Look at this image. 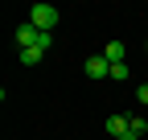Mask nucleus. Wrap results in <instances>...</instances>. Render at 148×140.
<instances>
[{"label":"nucleus","instance_id":"1","mask_svg":"<svg viewBox=\"0 0 148 140\" xmlns=\"http://www.w3.org/2000/svg\"><path fill=\"white\" fill-rule=\"evenodd\" d=\"M58 16H62V12L53 8V4H33V8H29V25H33L37 33H49L53 25H58Z\"/></svg>","mask_w":148,"mask_h":140},{"label":"nucleus","instance_id":"2","mask_svg":"<svg viewBox=\"0 0 148 140\" xmlns=\"http://www.w3.org/2000/svg\"><path fill=\"white\" fill-rule=\"evenodd\" d=\"M86 74H90V78H111V62H107L103 54L86 58Z\"/></svg>","mask_w":148,"mask_h":140},{"label":"nucleus","instance_id":"3","mask_svg":"<svg viewBox=\"0 0 148 140\" xmlns=\"http://www.w3.org/2000/svg\"><path fill=\"white\" fill-rule=\"evenodd\" d=\"M103 58H107L111 66H115V62H123V58H127V45H123V41H107V49H103Z\"/></svg>","mask_w":148,"mask_h":140},{"label":"nucleus","instance_id":"4","mask_svg":"<svg viewBox=\"0 0 148 140\" xmlns=\"http://www.w3.org/2000/svg\"><path fill=\"white\" fill-rule=\"evenodd\" d=\"M37 37H41V33H37L29 21H25V25H16V41H21L25 49H29V45H37Z\"/></svg>","mask_w":148,"mask_h":140},{"label":"nucleus","instance_id":"5","mask_svg":"<svg viewBox=\"0 0 148 140\" xmlns=\"http://www.w3.org/2000/svg\"><path fill=\"white\" fill-rule=\"evenodd\" d=\"M123 132H127V119H123V115H111V119H107V136H115V140H119Z\"/></svg>","mask_w":148,"mask_h":140},{"label":"nucleus","instance_id":"6","mask_svg":"<svg viewBox=\"0 0 148 140\" xmlns=\"http://www.w3.org/2000/svg\"><path fill=\"white\" fill-rule=\"evenodd\" d=\"M127 128H132L136 136H144V132H148V115H132V119H127Z\"/></svg>","mask_w":148,"mask_h":140},{"label":"nucleus","instance_id":"7","mask_svg":"<svg viewBox=\"0 0 148 140\" xmlns=\"http://www.w3.org/2000/svg\"><path fill=\"white\" fill-rule=\"evenodd\" d=\"M127 74H132V70H127V62H115V66H111V78H127Z\"/></svg>","mask_w":148,"mask_h":140},{"label":"nucleus","instance_id":"8","mask_svg":"<svg viewBox=\"0 0 148 140\" xmlns=\"http://www.w3.org/2000/svg\"><path fill=\"white\" fill-rule=\"evenodd\" d=\"M140 107H148V82H140Z\"/></svg>","mask_w":148,"mask_h":140},{"label":"nucleus","instance_id":"9","mask_svg":"<svg viewBox=\"0 0 148 140\" xmlns=\"http://www.w3.org/2000/svg\"><path fill=\"white\" fill-rule=\"evenodd\" d=\"M119 140H144V136H136V132H132V128H127V132H123V136H119Z\"/></svg>","mask_w":148,"mask_h":140}]
</instances>
